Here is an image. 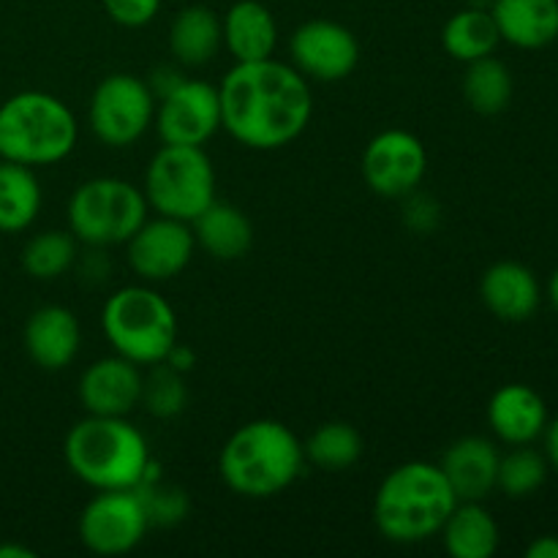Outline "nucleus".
Masks as SVG:
<instances>
[{"instance_id":"obj_1","label":"nucleus","mask_w":558,"mask_h":558,"mask_svg":"<svg viewBox=\"0 0 558 558\" xmlns=\"http://www.w3.org/2000/svg\"><path fill=\"white\" fill-rule=\"evenodd\" d=\"M218 98L221 129L251 150L292 145L314 114L308 80L276 58L234 63L218 85Z\"/></svg>"},{"instance_id":"obj_2","label":"nucleus","mask_w":558,"mask_h":558,"mask_svg":"<svg viewBox=\"0 0 558 558\" xmlns=\"http://www.w3.org/2000/svg\"><path fill=\"white\" fill-rule=\"evenodd\" d=\"M456 505L458 496L439 463H401L387 472L376 488V532L396 545L425 543L441 532Z\"/></svg>"},{"instance_id":"obj_3","label":"nucleus","mask_w":558,"mask_h":558,"mask_svg":"<svg viewBox=\"0 0 558 558\" xmlns=\"http://www.w3.org/2000/svg\"><path fill=\"white\" fill-rule=\"evenodd\" d=\"M303 466V441L278 420H251L240 425L218 456L223 485L243 499H272L283 494Z\"/></svg>"},{"instance_id":"obj_4","label":"nucleus","mask_w":558,"mask_h":558,"mask_svg":"<svg viewBox=\"0 0 558 558\" xmlns=\"http://www.w3.org/2000/svg\"><path fill=\"white\" fill-rule=\"evenodd\" d=\"M65 466L96 490H131L150 474L147 439L125 417L87 414L65 434Z\"/></svg>"},{"instance_id":"obj_5","label":"nucleus","mask_w":558,"mask_h":558,"mask_svg":"<svg viewBox=\"0 0 558 558\" xmlns=\"http://www.w3.org/2000/svg\"><path fill=\"white\" fill-rule=\"evenodd\" d=\"M80 136L74 112L63 98L22 90L0 104V158L22 167H49L71 156Z\"/></svg>"},{"instance_id":"obj_6","label":"nucleus","mask_w":558,"mask_h":558,"mask_svg":"<svg viewBox=\"0 0 558 558\" xmlns=\"http://www.w3.org/2000/svg\"><path fill=\"white\" fill-rule=\"evenodd\" d=\"M101 330L114 354L140 368L163 363L178 341L174 308L150 287H123L101 308Z\"/></svg>"},{"instance_id":"obj_7","label":"nucleus","mask_w":558,"mask_h":558,"mask_svg":"<svg viewBox=\"0 0 558 558\" xmlns=\"http://www.w3.org/2000/svg\"><path fill=\"white\" fill-rule=\"evenodd\" d=\"M147 207L191 223L216 202V169L205 147L163 145L145 172Z\"/></svg>"},{"instance_id":"obj_8","label":"nucleus","mask_w":558,"mask_h":558,"mask_svg":"<svg viewBox=\"0 0 558 558\" xmlns=\"http://www.w3.org/2000/svg\"><path fill=\"white\" fill-rule=\"evenodd\" d=\"M147 221L145 191L120 178H93L69 199V232L85 245H123Z\"/></svg>"},{"instance_id":"obj_9","label":"nucleus","mask_w":558,"mask_h":558,"mask_svg":"<svg viewBox=\"0 0 558 558\" xmlns=\"http://www.w3.org/2000/svg\"><path fill=\"white\" fill-rule=\"evenodd\" d=\"M156 118L150 85L134 74H109L96 85L87 107V123L107 147H131L147 134Z\"/></svg>"},{"instance_id":"obj_10","label":"nucleus","mask_w":558,"mask_h":558,"mask_svg":"<svg viewBox=\"0 0 558 558\" xmlns=\"http://www.w3.org/2000/svg\"><path fill=\"white\" fill-rule=\"evenodd\" d=\"M147 523L136 490H98L82 510L76 532L82 545L96 556L131 554L145 539Z\"/></svg>"},{"instance_id":"obj_11","label":"nucleus","mask_w":558,"mask_h":558,"mask_svg":"<svg viewBox=\"0 0 558 558\" xmlns=\"http://www.w3.org/2000/svg\"><path fill=\"white\" fill-rule=\"evenodd\" d=\"M363 178L374 194L403 199L414 194L428 172V150L407 129L379 131L363 150Z\"/></svg>"},{"instance_id":"obj_12","label":"nucleus","mask_w":558,"mask_h":558,"mask_svg":"<svg viewBox=\"0 0 558 558\" xmlns=\"http://www.w3.org/2000/svg\"><path fill=\"white\" fill-rule=\"evenodd\" d=\"M156 123L163 145L205 147L221 129L218 85L202 80H183L156 98Z\"/></svg>"},{"instance_id":"obj_13","label":"nucleus","mask_w":558,"mask_h":558,"mask_svg":"<svg viewBox=\"0 0 558 558\" xmlns=\"http://www.w3.org/2000/svg\"><path fill=\"white\" fill-rule=\"evenodd\" d=\"M292 65L316 82H341L357 69L360 44L347 25L332 20H308L289 38Z\"/></svg>"},{"instance_id":"obj_14","label":"nucleus","mask_w":558,"mask_h":558,"mask_svg":"<svg viewBox=\"0 0 558 558\" xmlns=\"http://www.w3.org/2000/svg\"><path fill=\"white\" fill-rule=\"evenodd\" d=\"M129 265L142 281L158 283L180 276L196 251L194 229L178 218H147L125 243Z\"/></svg>"},{"instance_id":"obj_15","label":"nucleus","mask_w":558,"mask_h":558,"mask_svg":"<svg viewBox=\"0 0 558 558\" xmlns=\"http://www.w3.org/2000/svg\"><path fill=\"white\" fill-rule=\"evenodd\" d=\"M142 379L145 374L131 360L112 354L87 365L80 376L82 409L98 417H129L142 401Z\"/></svg>"},{"instance_id":"obj_16","label":"nucleus","mask_w":558,"mask_h":558,"mask_svg":"<svg viewBox=\"0 0 558 558\" xmlns=\"http://www.w3.org/2000/svg\"><path fill=\"white\" fill-rule=\"evenodd\" d=\"M480 298L485 308L501 322H526L537 314L543 289H539L537 276L532 267L521 262H496L480 278Z\"/></svg>"},{"instance_id":"obj_17","label":"nucleus","mask_w":558,"mask_h":558,"mask_svg":"<svg viewBox=\"0 0 558 558\" xmlns=\"http://www.w3.org/2000/svg\"><path fill=\"white\" fill-rule=\"evenodd\" d=\"M82 347V327L65 305H44L25 325V352L38 368L63 371L74 363Z\"/></svg>"},{"instance_id":"obj_18","label":"nucleus","mask_w":558,"mask_h":558,"mask_svg":"<svg viewBox=\"0 0 558 558\" xmlns=\"http://www.w3.org/2000/svg\"><path fill=\"white\" fill-rule=\"evenodd\" d=\"M499 450L485 436H463L441 456L439 469L456 490L458 501H485L496 490Z\"/></svg>"},{"instance_id":"obj_19","label":"nucleus","mask_w":558,"mask_h":558,"mask_svg":"<svg viewBox=\"0 0 558 558\" xmlns=\"http://www.w3.org/2000/svg\"><path fill=\"white\" fill-rule=\"evenodd\" d=\"M488 425L505 445H532L548 428V407L534 387L512 381L488 401Z\"/></svg>"},{"instance_id":"obj_20","label":"nucleus","mask_w":558,"mask_h":558,"mask_svg":"<svg viewBox=\"0 0 558 558\" xmlns=\"http://www.w3.org/2000/svg\"><path fill=\"white\" fill-rule=\"evenodd\" d=\"M223 47L234 58V63H254L276 54L278 22L272 11L259 0H238L229 5L221 20Z\"/></svg>"},{"instance_id":"obj_21","label":"nucleus","mask_w":558,"mask_h":558,"mask_svg":"<svg viewBox=\"0 0 558 558\" xmlns=\"http://www.w3.org/2000/svg\"><path fill=\"white\" fill-rule=\"evenodd\" d=\"M501 41L518 49H543L558 38V0H494Z\"/></svg>"},{"instance_id":"obj_22","label":"nucleus","mask_w":558,"mask_h":558,"mask_svg":"<svg viewBox=\"0 0 558 558\" xmlns=\"http://www.w3.org/2000/svg\"><path fill=\"white\" fill-rule=\"evenodd\" d=\"M194 240L199 248H205L213 259L234 262L243 259L254 245V223L240 207L227 202H213L202 216L191 221Z\"/></svg>"},{"instance_id":"obj_23","label":"nucleus","mask_w":558,"mask_h":558,"mask_svg":"<svg viewBox=\"0 0 558 558\" xmlns=\"http://www.w3.org/2000/svg\"><path fill=\"white\" fill-rule=\"evenodd\" d=\"M223 47L221 16L207 5H185L169 25V52L185 69H199L210 63Z\"/></svg>"},{"instance_id":"obj_24","label":"nucleus","mask_w":558,"mask_h":558,"mask_svg":"<svg viewBox=\"0 0 558 558\" xmlns=\"http://www.w3.org/2000/svg\"><path fill=\"white\" fill-rule=\"evenodd\" d=\"M452 558H490L499 550V523L483 501H458L439 532Z\"/></svg>"},{"instance_id":"obj_25","label":"nucleus","mask_w":558,"mask_h":558,"mask_svg":"<svg viewBox=\"0 0 558 558\" xmlns=\"http://www.w3.org/2000/svg\"><path fill=\"white\" fill-rule=\"evenodd\" d=\"M41 183L36 172L22 163L0 158V232H25L41 210Z\"/></svg>"},{"instance_id":"obj_26","label":"nucleus","mask_w":558,"mask_h":558,"mask_svg":"<svg viewBox=\"0 0 558 558\" xmlns=\"http://www.w3.org/2000/svg\"><path fill=\"white\" fill-rule=\"evenodd\" d=\"M499 44L501 36L490 9L466 5L458 14H452L441 27V47L450 58L461 60V63L488 58V54L496 52Z\"/></svg>"},{"instance_id":"obj_27","label":"nucleus","mask_w":558,"mask_h":558,"mask_svg":"<svg viewBox=\"0 0 558 558\" xmlns=\"http://www.w3.org/2000/svg\"><path fill=\"white\" fill-rule=\"evenodd\" d=\"M512 93H515L512 71L507 69L501 60H496L494 54L466 63V74H463V98H466V104L474 112H505L512 101Z\"/></svg>"},{"instance_id":"obj_28","label":"nucleus","mask_w":558,"mask_h":558,"mask_svg":"<svg viewBox=\"0 0 558 558\" xmlns=\"http://www.w3.org/2000/svg\"><path fill=\"white\" fill-rule=\"evenodd\" d=\"M305 461L325 472H343L352 469L363 456V436L349 423H325L308 436L303 445Z\"/></svg>"},{"instance_id":"obj_29","label":"nucleus","mask_w":558,"mask_h":558,"mask_svg":"<svg viewBox=\"0 0 558 558\" xmlns=\"http://www.w3.org/2000/svg\"><path fill=\"white\" fill-rule=\"evenodd\" d=\"M76 243L80 240L74 234L60 232V229L33 234L25 248H22V267L36 281H54L74 265Z\"/></svg>"},{"instance_id":"obj_30","label":"nucleus","mask_w":558,"mask_h":558,"mask_svg":"<svg viewBox=\"0 0 558 558\" xmlns=\"http://www.w3.org/2000/svg\"><path fill=\"white\" fill-rule=\"evenodd\" d=\"M545 480H548V458L529 445L512 447L507 456L499 458L496 488L507 499H529L543 488Z\"/></svg>"},{"instance_id":"obj_31","label":"nucleus","mask_w":558,"mask_h":558,"mask_svg":"<svg viewBox=\"0 0 558 558\" xmlns=\"http://www.w3.org/2000/svg\"><path fill=\"white\" fill-rule=\"evenodd\" d=\"M183 376L185 374L167 363L150 365L147 376L142 379V407L158 420L178 417L189 403V387H185Z\"/></svg>"},{"instance_id":"obj_32","label":"nucleus","mask_w":558,"mask_h":558,"mask_svg":"<svg viewBox=\"0 0 558 558\" xmlns=\"http://www.w3.org/2000/svg\"><path fill=\"white\" fill-rule=\"evenodd\" d=\"M136 496H140L142 507L150 526H174L183 521L191 510V501L183 488L178 485L161 483V480H147V483L136 485Z\"/></svg>"},{"instance_id":"obj_33","label":"nucleus","mask_w":558,"mask_h":558,"mask_svg":"<svg viewBox=\"0 0 558 558\" xmlns=\"http://www.w3.org/2000/svg\"><path fill=\"white\" fill-rule=\"evenodd\" d=\"M109 20L123 27H145L156 20L161 0H101Z\"/></svg>"},{"instance_id":"obj_34","label":"nucleus","mask_w":558,"mask_h":558,"mask_svg":"<svg viewBox=\"0 0 558 558\" xmlns=\"http://www.w3.org/2000/svg\"><path fill=\"white\" fill-rule=\"evenodd\" d=\"M403 199H409L407 213H403L407 227H412L414 232H434L436 221H439V205L434 199H428V196L414 194L403 196Z\"/></svg>"},{"instance_id":"obj_35","label":"nucleus","mask_w":558,"mask_h":558,"mask_svg":"<svg viewBox=\"0 0 558 558\" xmlns=\"http://www.w3.org/2000/svg\"><path fill=\"white\" fill-rule=\"evenodd\" d=\"M183 80H185V76L180 74L178 69H169V65H161V69L153 71V76H150V80H147V85H150L153 96L161 98L163 93H169L174 85H180V82H183Z\"/></svg>"},{"instance_id":"obj_36","label":"nucleus","mask_w":558,"mask_h":558,"mask_svg":"<svg viewBox=\"0 0 558 558\" xmlns=\"http://www.w3.org/2000/svg\"><path fill=\"white\" fill-rule=\"evenodd\" d=\"M163 363L172 365V368L180 371V374H185V371L194 368L196 357H194V352H191L189 347H183V343L174 341V347L169 349V354H167V357H163Z\"/></svg>"},{"instance_id":"obj_37","label":"nucleus","mask_w":558,"mask_h":558,"mask_svg":"<svg viewBox=\"0 0 558 558\" xmlns=\"http://www.w3.org/2000/svg\"><path fill=\"white\" fill-rule=\"evenodd\" d=\"M526 558H558V537L543 534L526 548Z\"/></svg>"},{"instance_id":"obj_38","label":"nucleus","mask_w":558,"mask_h":558,"mask_svg":"<svg viewBox=\"0 0 558 558\" xmlns=\"http://www.w3.org/2000/svg\"><path fill=\"white\" fill-rule=\"evenodd\" d=\"M545 458H548L550 466L558 472V417L548 420V428H545Z\"/></svg>"},{"instance_id":"obj_39","label":"nucleus","mask_w":558,"mask_h":558,"mask_svg":"<svg viewBox=\"0 0 558 558\" xmlns=\"http://www.w3.org/2000/svg\"><path fill=\"white\" fill-rule=\"evenodd\" d=\"M0 558H36L31 548H22V545H0Z\"/></svg>"},{"instance_id":"obj_40","label":"nucleus","mask_w":558,"mask_h":558,"mask_svg":"<svg viewBox=\"0 0 558 558\" xmlns=\"http://www.w3.org/2000/svg\"><path fill=\"white\" fill-rule=\"evenodd\" d=\"M548 298H550V303H554V308L558 311V267H556L554 276H550V281H548Z\"/></svg>"}]
</instances>
